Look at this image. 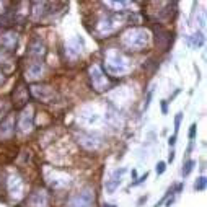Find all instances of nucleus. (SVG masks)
I'll use <instances>...</instances> for the list:
<instances>
[{"label": "nucleus", "instance_id": "423d86ee", "mask_svg": "<svg viewBox=\"0 0 207 207\" xmlns=\"http://www.w3.org/2000/svg\"><path fill=\"white\" fill-rule=\"evenodd\" d=\"M194 137H196V124H192V126H191V129H189V139L192 140Z\"/></svg>", "mask_w": 207, "mask_h": 207}, {"label": "nucleus", "instance_id": "f03ea898", "mask_svg": "<svg viewBox=\"0 0 207 207\" xmlns=\"http://www.w3.org/2000/svg\"><path fill=\"white\" fill-rule=\"evenodd\" d=\"M194 189H196V191H204V189H206V178H204V176H201V178L194 183Z\"/></svg>", "mask_w": 207, "mask_h": 207}, {"label": "nucleus", "instance_id": "0eeeda50", "mask_svg": "<svg viewBox=\"0 0 207 207\" xmlns=\"http://www.w3.org/2000/svg\"><path fill=\"white\" fill-rule=\"evenodd\" d=\"M174 142H176V137H171L170 139V145H174Z\"/></svg>", "mask_w": 207, "mask_h": 207}, {"label": "nucleus", "instance_id": "39448f33", "mask_svg": "<svg viewBox=\"0 0 207 207\" xmlns=\"http://www.w3.org/2000/svg\"><path fill=\"white\" fill-rule=\"evenodd\" d=\"M181 117H183V114H178V116H176V119H174V131H178V129H180V122H181Z\"/></svg>", "mask_w": 207, "mask_h": 207}, {"label": "nucleus", "instance_id": "7ed1b4c3", "mask_svg": "<svg viewBox=\"0 0 207 207\" xmlns=\"http://www.w3.org/2000/svg\"><path fill=\"white\" fill-rule=\"evenodd\" d=\"M192 166H194V162H192V160H189V162L186 163V168L183 170V174H184V176H188L189 173H191V170H192Z\"/></svg>", "mask_w": 207, "mask_h": 207}, {"label": "nucleus", "instance_id": "f257e3e1", "mask_svg": "<svg viewBox=\"0 0 207 207\" xmlns=\"http://www.w3.org/2000/svg\"><path fill=\"white\" fill-rule=\"evenodd\" d=\"M126 173V168H121V170H117L116 173H114V176L111 178V181H108L106 183V189H108L109 192H114V189L117 188V184L121 183V180H117V176L121 178V174H124Z\"/></svg>", "mask_w": 207, "mask_h": 207}, {"label": "nucleus", "instance_id": "6e6552de", "mask_svg": "<svg viewBox=\"0 0 207 207\" xmlns=\"http://www.w3.org/2000/svg\"><path fill=\"white\" fill-rule=\"evenodd\" d=\"M162 108H163V113H166V103L163 101V104H162Z\"/></svg>", "mask_w": 207, "mask_h": 207}, {"label": "nucleus", "instance_id": "1a4fd4ad", "mask_svg": "<svg viewBox=\"0 0 207 207\" xmlns=\"http://www.w3.org/2000/svg\"><path fill=\"white\" fill-rule=\"evenodd\" d=\"M104 207H113V206H111V204H106V206H104Z\"/></svg>", "mask_w": 207, "mask_h": 207}, {"label": "nucleus", "instance_id": "20e7f679", "mask_svg": "<svg viewBox=\"0 0 207 207\" xmlns=\"http://www.w3.org/2000/svg\"><path fill=\"white\" fill-rule=\"evenodd\" d=\"M165 168H166V163H165V162H160L158 165H157V173H158V174L165 173Z\"/></svg>", "mask_w": 207, "mask_h": 207}]
</instances>
